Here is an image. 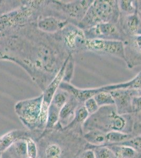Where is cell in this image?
I'll return each mask as SVG.
<instances>
[{"instance_id":"1","label":"cell","mask_w":141,"mask_h":158,"mask_svg":"<svg viewBox=\"0 0 141 158\" xmlns=\"http://www.w3.org/2000/svg\"><path fill=\"white\" fill-rule=\"evenodd\" d=\"M70 131L58 123L52 129H45L35 140L38 148L36 158H68Z\"/></svg>"},{"instance_id":"2","label":"cell","mask_w":141,"mask_h":158,"mask_svg":"<svg viewBox=\"0 0 141 158\" xmlns=\"http://www.w3.org/2000/svg\"><path fill=\"white\" fill-rule=\"evenodd\" d=\"M43 95L31 99L19 101L15 104L16 115L27 129L31 132H39V118L41 112Z\"/></svg>"},{"instance_id":"3","label":"cell","mask_w":141,"mask_h":158,"mask_svg":"<svg viewBox=\"0 0 141 158\" xmlns=\"http://www.w3.org/2000/svg\"><path fill=\"white\" fill-rule=\"evenodd\" d=\"M112 13V6L110 2L106 1L95 2L87 12L83 21L85 23L88 21V24L97 23L98 24L102 23V21L105 23L106 21L110 18Z\"/></svg>"},{"instance_id":"4","label":"cell","mask_w":141,"mask_h":158,"mask_svg":"<svg viewBox=\"0 0 141 158\" xmlns=\"http://www.w3.org/2000/svg\"><path fill=\"white\" fill-rule=\"evenodd\" d=\"M41 133L22 129H15L7 132L0 137V153L6 151L17 140L27 138L35 140Z\"/></svg>"},{"instance_id":"5","label":"cell","mask_w":141,"mask_h":158,"mask_svg":"<svg viewBox=\"0 0 141 158\" xmlns=\"http://www.w3.org/2000/svg\"><path fill=\"white\" fill-rule=\"evenodd\" d=\"M86 48L93 51H104L113 54L123 53V48L121 42L115 41H108L101 39L86 40L85 42Z\"/></svg>"},{"instance_id":"6","label":"cell","mask_w":141,"mask_h":158,"mask_svg":"<svg viewBox=\"0 0 141 158\" xmlns=\"http://www.w3.org/2000/svg\"><path fill=\"white\" fill-rule=\"evenodd\" d=\"M66 22L61 20L55 16L50 15L41 16L38 19L37 27L42 32L54 34L63 29Z\"/></svg>"},{"instance_id":"7","label":"cell","mask_w":141,"mask_h":158,"mask_svg":"<svg viewBox=\"0 0 141 158\" xmlns=\"http://www.w3.org/2000/svg\"><path fill=\"white\" fill-rule=\"evenodd\" d=\"M77 108V100L71 95L70 99L63 106L60 112L58 124L62 129L66 128L73 121Z\"/></svg>"},{"instance_id":"8","label":"cell","mask_w":141,"mask_h":158,"mask_svg":"<svg viewBox=\"0 0 141 158\" xmlns=\"http://www.w3.org/2000/svg\"><path fill=\"white\" fill-rule=\"evenodd\" d=\"M3 152L10 158H28L25 139L17 140Z\"/></svg>"},{"instance_id":"9","label":"cell","mask_w":141,"mask_h":158,"mask_svg":"<svg viewBox=\"0 0 141 158\" xmlns=\"http://www.w3.org/2000/svg\"><path fill=\"white\" fill-rule=\"evenodd\" d=\"M63 38L65 45L73 49L84 40V35L81 31L73 29L65 33Z\"/></svg>"},{"instance_id":"10","label":"cell","mask_w":141,"mask_h":158,"mask_svg":"<svg viewBox=\"0 0 141 158\" xmlns=\"http://www.w3.org/2000/svg\"><path fill=\"white\" fill-rule=\"evenodd\" d=\"M106 133L100 130L95 129L87 132L84 138L92 144L100 146L106 142Z\"/></svg>"},{"instance_id":"11","label":"cell","mask_w":141,"mask_h":158,"mask_svg":"<svg viewBox=\"0 0 141 158\" xmlns=\"http://www.w3.org/2000/svg\"><path fill=\"white\" fill-rule=\"evenodd\" d=\"M109 148L112 151L116 158H131L136 154L134 148L126 145L113 146Z\"/></svg>"},{"instance_id":"12","label":"cell","mask_w":141,"mask_h":158,"mask_svg":"<svg viewBox=\"0 0 141 158\" xmlns=\"http://www.w3.org/2000/svg\"><path fill=\"white\" fill-rule=\"evenodd\" d=\"M117 32L114 25L109 23L98 24L94 27V32L100 36H115L117 35Z\"/></svg>"},{"instance_id":"13","label":"cell","mask_w":141,"mask_h":158,"mask_svg":"<svg viewBox=\"0 0 141 158\" xmlns=\"http://www.w3.org/2000/svg\"><path fill=\"white\" fill-rule=\"evenodd\" d=\"M60 110V109L51 103L48 108L45 129H52L59 123Z\"/></svg>"},{"instance_id":"14","label":"cell","mask_w":141,"mask_h":158,"mask_svg":"<svg viewBox=\"0 0 141 158\" xmlns=\"http://www.w3.org/2000/svg\"><path fill=\"white\" fill-rule=\"evenodd\" d=\"M70 97L71 94L68 92L59 88L54 95L51 103L61 109L70 99Z\"/></svg>"},{"instance_id":"15","label":"cell","mask_w":141,"mask_h":158,"mask_svg":"<svg viewBox=\"0 0 141 158\" xmlns=\"http://www.w3.org/2000/svg\"><path fill=\"white\" fill-rule=\"evenodd\" d=\"M106 142L109 143H119L124 142L130 138L127 133L121 131H111L106 133Z\"/></svg>"},{"instance_id":"16","label":"cell","mask_w":141,"mask_h":158,"mask_svg":"<svg viewBox=\"0 0 141 158\" xmlns=\"http://www.w3.org/2000/svg\"><path fill=\"white\" fill-rule=\"evenodd\" d=\"M96 101L98 106L113 105L115 103V101L112 96L106 92H101L93 97Z\"/></svg>"},{"instance_id":"17","label":"cell","mask_w":141,"mask_h":158,"mask_svg":"<svg viewBox=\"0 0 141 158\" xmlns=\"http://www.w3.org/2000/svg\"><path fill=\"white\" fill-rule=\"evenodd\" d=\"M96 158H116L112 151L107 147H100L93 150Z\"/></svg>"},{"instance_id":"18","label":"cell","mask_w":141,"mask_h":158,"mask_svg":"<svg viewBox=\"0 0 141 158\" xmlns=\"http://www.w3.org/2000/svg\"><path fill=\"white\" fill-rule=\"evenodd\" d=\"M27 144V152L28 157L36 158L38 155V148L35 140L31 138H25Z\"/></svg>"},{"instance_id":"19","label":"cell","mask_w":141,"mask_h":158,"mask_svg":"<svg viewBox=\"0 0 141 158\" xmlns=\"http://www.w3.org/2000/svg\"><path fill=\"white\" fill-rule=\"evenodd\" d=\"M127 27L131 33H136L139 30V21L138 18L135 15H131L130 16L126 22Z\"/></svg>"},{"instance_id":"20","label":"cell","mask_w":141,"mask_h":158,"mask_svg":"<svg viewBox=\"0 0 141 158\" xmlns=\"http://www.w3.org/2000/svg\"><path fill=\"white\" fill-rule=\"evenodd\" d=\"M84 106L89 114H92L95 113L97 111L99 108V106L93 97L85 101Z\"/></svg>"},{"instance_id":"21","label":"cell","mask_w":141,"mask_h":158,"mask_svg":"<svg viewBox=\"0 0 141 158\" xmlns=\"http://www.w3.org/2000/svg\"><path fill=\"white\" fill-rule=\"evenodd\" d=\"M124 145L130 146L133 148L134 147L141 148V135L130 140L129 142H126Z\"/></svg>"},{"instance_id":"22","label":"cell","mask_w":141,"mask_h":158,"mask_svg":"<svg viewBox=\"0 0 141 158\" xmlns=\"http://www.w3.org/2000/svg\"><path fill=\"white\" fill-rule=\"evenodd\" d=\"M133 44L138 52L141 53V34H138L134 37Z\"/></svg>"},{"instance_id":"23","label":"cell","mask_w":141,"mask_h":158,"mask_svg":"<svg viewBox=\"0 0 141 158\" xmlns=\"http://www.w3.org/2000/svg\"><path fill=\"white\" fill-rule=\"evenodd\" d=\"M79 158H96L93 150H86L79 156Z\"/></svg>"},{"instance_id":"24","label":"cell","mask_w":141,"mask_h":158,"mask_svg":"<svg viewBox=\"0 0 141 158\" xmlns=\"http://www.w3.org/2000/svg\"><path fill=\"white\" fill-rule=\"evenodd\" d=\"M132 109L133 111L138 112L141 110V98H136L133 101Z\"/></svg>"},{"instance_id":"25","label":"cell","mask_w":141,"mask_h":158,"mask_svg":"<svg viewBox=\"0 0 141 158\" xmlns=\"http://www.w3.org/2000/svg\"><path fill=\"white\" fill-rule=\"evenodd\" d=\"M121 7L122 9L126 11H132L131 10L133 9L132 3L131 1H122L121 3Z\"/></svg>"},{"instance_id":"26","label":"cell","mask_w":141,"mask_h":158,"mask_svg":"<svg viewBox=\"0 0 141 158\" xmlns=\"http://www.w3.org/2000/svg\"><path fill=\"white\" fill-rule=\"evenodd\" d=\"M1 158H10L9 156H7L3 152L1 153Z\"/></svg>"},{"instance_id":"27","label":"cell","mask_w":141,"mask_h":158,"mask_svg":"<svg viewBox=\"0 0 141 158\" xmlns=\"http://www.w3.org/2000/svg\"><path fill=\"white\" fill-rule=\"evenodd\" d=\"M29 158V157H28V158Z\"/></svg>"}]
</instances>
